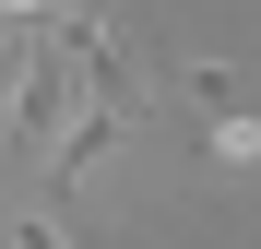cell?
Returning a JSON list of instances; mask_svg holds the SVG:
<instances>
[{
    "label": "cell",
    "instance_id": "7a4b0ae2",
    "mask_svg": "<svg viewBox=\"0 0 261 249\" xmlns=\"http://www.w3.org/2000/svg\"><path fill=\"white\" fill-rule=\"evenodd\" d=\"M12 249H71V237H60V214H36V226H12Z\"/></svg>",
    "mask_w": 261,
    "mask_h": 249
},
{
    "label": "cell",
    "instance_id": "6da1fadb",
    "mask_svg": "<svg viewBox=\"0 0 261 249\" xmlns=\"http://www.w3.org/2000/svg\"><path fill=\"white\" fill-rule=\"evenodd\" d=\"M48 24V12H24V24H0V95H12V71H24V36Z\"/></svg>",
    "mask_w": 261,
    "mask_h": 249
}]
</instances>
